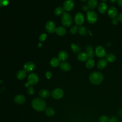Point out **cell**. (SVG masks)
<instances>
[{"mask_svg": "<svg viewBox=\"0 0 122 122\" xmlns=\"http://www.w3.org/2000/svg\"><path fill=\"white\" fill-rule=\"evenodd\" d=\"M89 80L92 84L98 85L102 83L104 80V76L101 72L94 71L90 74Z\"/></svg>", "mask_w": 122, "mask_h": 122, "instance_id": "obj_1", "label": "cell"}, {"mask_svg": "<svg viewBox=\"0 0 122 122\" xmlns=\"http://www.w3.org/2000/svg\"><path fill=\"white\" fill-rule=\"evenodd\" d=\"M31 106L36 111L41 112L45 109L46 104L43 99L40 98H35L31 102Z\"/></svg>", "mask_w": 122, "mask_h": 122, "instance_id": "obj_2", "label": "cell"}, {"mask_svg": "<svg viewBox=\"0 0 122 122\" xmlns=\"http://www.w3.org/2000/svg\"><path fill=\"white\" fill-rule=\"evenodd\" d=\"M61 22L64 27H70L72 24V19L71 15L69 12H64L61 16Z\"/></svg>", "mask_w": 122, "mask_h": 122, "instance_id": "obj_3", "label": "cell"}, {"mask_svg": "<svg viewBox=\"0 0 122 122\" xmlns=\"http://www.w3.org/2000/svg\"><path fill=\"white\" fill-rule=\"evenodd\" d=\"M86 19L87 22L90 24H93L96 22L98 19L97 13L93 10H89L86 14Z\"/></svg>", "mask_w": 122, "mask_h": 122, "instance_id": "obj_4", "label": "cell"}, {"mask_svg": "<svg viewBox=\"0 0 122 122\" xmlns=\"http://www.w3.org/2000/svg\"><path fill=\"white\" fill-rule=\"evenodd\" d=\"M95 53L98 57L102 58L105 57L106 55V51L103 47L101 45H98L95 48Z\"/></svg>", "mask_w": 122, "mask_h": 122, "instance_id": "obj_5", "label": "cell"}, {"mask_svg": "<svg viewBox=\"0 0 122 122\" xmlns=\"http://www.w3.org/2000/svg\"><path fill=\"white\" fill-rule=\"evenodd\" d=\"M56 27L55 23L52 20L48 21L45 25V29L46 31L50 33H52L55 32Z\"/></svg>", "mask_w": 122, "mask_h": 122, "instance_id": "obj_6", "label": "cell"}, {"mask_svg": "<svg viewBox=\"0 0 122 122\" xmlns=\"http://www.w3.org/2000/svg\"><path fill=\"white\" fill-rule=\"evenodd\" d=\"M63 90L59 88L53 90L51 92V96L55 99H60L63 97Z\"/></svg>", "mask_w": 122, "mask_h": 122, "instance_id": "obj_7", "label": "cell"}, {"mask_svg": "<svg viewBox=\"0 0 122 122\" xmlns=\"http://www.w3.org/2000/svg\"><path fill=\"white\" fill-rule=\"evenodd\" d=\"M74 7V2L73 0H65L63 4V8L65 11H71Z\"/></svg>", "mask_w": 122, "mask_h": 122, "instance_id": "obj_8", "label": "cell"}, {"mask_svg": "<svg viewBox=\"0 0 122 122\" xmlns=\"http://www.w3.org/2000/svg\"><path fill=\"white\" fill-rule=\"evenodd\" d=\"M84 15L81 12H78L74 17V21L77 26H81L84 22Z\"/></svg>", "mask_w": 122, "mask_h": 122, "instance_id": "obj_9", "label": "cell"}, {"mask_svg": "<svg viewBox=\"0 0 122 122\" xmlns=\"http://www.w3.org/2000/svg\"><path fill=\"white\" fill-rule=\"evenodd\" d=\"M28 82L30 85H35L39 81V77L35 73H30L27 78Z\"/></svg>", "mask_w": 122, "mask_h": 122, "instance_id": "obj_10", "label": "cell"}, {"mask_svg": "<svg viewBox=\"0 0 122 122\" xmlns=\"http://www.w3.org/2000/svg\"><path fill=\"white\" fill-rule=\"evenodd\" d=\"M107 14L108 16L112 19L117 18L118 15L117 9L113 6H112L109 8L107 10Z\"/></svg>", "mask_w": 122, "mask_h": 122, "instance_id": "obj_11", "label": "cell"}, {"mask_svg": "<svg viewBox=\"0 0 122 122\" xmlns=\"http://www.w3.org/2000/svg\"><path fill=\"white\" fill-rule=\"evenodd\" d=\"M35 68V64L32 61H27L23 66L24 70L27 72H30L34 70Z\"/></svg>", "mask_w": 122, "mask_h": 122, "instance_id": "obj_12", "label": "cell"}, {"mask_svg": "<svg viewBox=\"0 0 122 122\" xmlns=\"http://www.w3.org/2000/svg\"><path fill=\"white\" fill-rule=\"evenodd\" d=\"M98 10L101 14H105L108 10L107 5L104 2H100L98 6Z\"/></svg>", "mask_w": 122, "mask_h": 122, "instance_id": "obj_13", "label": "cell"}, {"mask_svg": "<svg viewBox=\"0 0 122 122\" xmlns=\"http://www.w3.org/2000/svg\"><path fill=\"white\" fill-rule=\"evenodd\" d=\"M85 50L86 51V52L88 55V58L93 59L95 55V52L93 51V47L91 45H88L86 46Z\"/></svg>", "mask_w": 122, "mask_h": 122, "instance_id": "obj_14", "label": "cell"}, {"mask_svg": "<svg viewBox=\"0 0 122 122\" xmlns=\"http://www.w3.org/2000/svg\"><path fill=\"white\" fill-rule=\"evenodd\" d=\"M68 55L65 51H60L58 54V58L60 61L63 62L65 61L68 58Z\"/></svg>", "mask_w": 122, "mask_h": 122, "instance_id": "obj_15", "label": "cell"}, {"mask_svg": "<svg viewBox=\"0 0 122 122\" xmlns=\"http://www.w3.org/2000/svg\"><path fill=\"white\" fill-rule=\"evenodd\" d=\"M60 68L62 71L67 72L71 70V66L68 62L66 61H63L60 63Z\"/></svg>", "mask_w": 122, "mask_h": 122, "instance_id": "obj_16", "label": "cell"}, {"mask_svg": "<svg viewBox=\"0 0 122 122\" xmlns=\"http://www.w3.org/2000/svg\"><path fill=\"white\" fill-rule=\"evenodd\" d=\"M107 64V61L105 59H101L99 60L97 63V67L99 69L102 70L104 69Z\"/></svg>", "mask_w": 122, "mask_h": 122, "instance_id": "obj_17", "label": "cell"}, {"mask_svg": "<svg viewBox=\"0 0 122 122\" xmlns=\"http://www.w3.org/2000/svg\"><path fill=\"white\" fill-rule=\"evenodd\" d=\"M88 59V56L86 52H80L77 55V59L80 61H86Z\"/></svg>", "mask_w": 122, "mask_h": 122, "instance_id": "obj_18", "label": "cell"}, {"mask_svg": "<svg viewBox=\"0 0 122 122\" xmlns=\"http://www.w3.org/2000/svg\"><path fill=\"white\" fill-rule=\"evenodd\" d=\"M14 102L19 104H23L25 101V98L22 95H17L14 98Z\"/></svg>", "mask_w": 122, "mask_h": 122, "instance_id": "obj_19", "label": "cell"}, {"mask_svg": "<svg viewBox=\"0 0 122 122\" xmlns=\"http://www.w3.org/2000/svg\"><path fill=\"white\" fill-rule=\"evenodd\" d=\"M55 32L58 35L60 36H64L66 33V30L64 27L59 26L56 28Z\"/></svg>", "mask_w": 122, "mask_h": 122, "instance_id": "obj_20", "label": "cell"}, {"mask_svg": "<svg viewBox=\"0 0 122 122\" xmlns=\"http://www.w3.org/2000/svg\"><path fill=\"white\" fill-rule=\"evenodd\" d=\"M39 95L40 97L43 98H47L50 96L51 92H50L46 89H42L39 92Z\"/></svg>", "mask_w": 122, "mask_h": 122, "instance_id": "obj_21", "label": "cell"}, {"mask_svg": "<svg viewBox=\"0 0 122 122\" xmlns=\"http://www.w3.org/2000/svg\"><path fill=\"white\" fill-rule=\"evenodd\" d=\"M95 65V61L93 59L88 58L85 62V66L88 69H92Z\"/></svg>", "mask_w": 122, "mask_h": 122, "instance_id": "obj_22", "label": "cell"}, {"mask_svg": "<svg viewBox=\"0 0 122 122\" xmlns=\"http://www.w3.org/2000/svg\"><path fill=\"white\" fill-rule=\"evenodd\" d=\"M105 59L107 61V62H108L110 63H112L114 62L116 60V57L113 54L109 53L108 54H106Z\"/></svg>", "mask_w": 122, "mask_h": 122, "instance_id": "obj_23", "label": "cell"}, {"mask_svg": "<svg viewBox=\"0 0 122 122\" xmlns=\"http://www.w3.org/2000/svg\"><path fill=\"white\" fill-rule=\"evenodd\" d=\"M98 5L97 0H88L87 5L90 9L93 10L95 9Z\"/></svg>", "mask_w": 122, "mask_h": 122, "instance_id": "obj_24", "label": "cell"}, {"mask_svg": "<svg viewBox=\"0 0 122 122\" xmlns=\"http://www.w3.org/2000/svg\"><path fill=\"white\" fill-rule=\"evenodd\" d=\"M50 64L52 67H57L60 64V61L58 58L56 57L52 58L50 61Z\"/></svg>", "mask_w": 122, "mask_h": 122, "instance_id": "obj_25", "label": "cell"}, {"mask_svg": "<svg viewBox=\"0 0 122 122\" xmlns=\"http://www.w3.org/2000/svg\"><path fill=\"white\" fill-rule=\"evenodd\" d=\"M78 32L81 36H85L87 32V30L85 26H80L78 28Z\"/></svg>", "mask_w": 122, "mask_h": 122, "instance_id": "obj_26", "label": "cell"}, {"mask_svg": "<svg viewBox=\"0 0 122 122\" xmlns=\"http://www.w3.org/2000/svg\"><path fill=\"white\" fill-rule=\"evenodd\" d=\"M16 76L18 79L23 80L26 76V72L24 70H20L18 71Z\"/></svg>", "mask_w": 122, "mask_h": 122, "instance_id": "obj_27", "label": "cell"}, {"mask_svg": "<svg viewBox=\"0 0 122 122\" xmlns=\"http://www.w3.org/2000/svg\"><path fill=\"white\" fill-rule=\"evenodd\" d=\"M64 13V10L62 7H58L56 8L54 10V14L57 16L62 15Z\"/></svg>", "mask_w": 122, "mask_h": 122, "instance_id": "obj_28", "label": "cell"}, {"mask_svg": "<svg viewBox=\"0 0 122 122\" xmlns=\"http://www.w3.org/2000/svg\"><path fill=\"white\" fill-rule=\"evenodd\" d=\"M45 113L48 116H52L55 114V110L51 107H48L45 110Z\"/></svg>", "mask_w": 122, "mask_h": 122, "instance_id": "obj_29", "label": "cell"}, {"mask_svg": "<svg viewBox=\"0 0 122 122\" xmlns=\"http://www.w3.org/2000/svg\"><path fill=\"white\" fill-rule=\"evenodd\" d=\"M71 47L72 51L74 53H78V52H79V51L81 50L80 47L79 45H76V44H75L74 43L71 44Z\"/></svg>", "mask_w": 122, "mask_h": 122, "instance_id": "obj_30", "label": "cell"}, {"mask_svg": "<svg viewBox=\"0 0 122 122\" xmlns=\"http://www.w3.org/2000/svg\"><path fill=\"white\" fill-rule=\"evenodd\" d=\"M109 117L105 115H102L99 118V122H109Z\"/></svg>", "mask_w": 122, "mask_h": 122, "instance_id": "obj_31", "label": "cell"}, {"mask_svg": "<svg viewBox=\"0 0 122 122\" xmlns=\"http://www.w3.org/2000/svg\"><path fill=\"white\" fill-rule=\"evenodd\" d=\"M78 31V27L77 25H74L71 27L70 29V32L72 34H75Z\"/></svg>", "mask_w": 122, "mask_h": 122, "instance_id": "obj_32", "label": "cell"}, {"mask_svg": "<svg viewBox=\"0 0 122 122\" xmlns=\"http://www.w3.org/2000/svg\"><path fill=\"white\" fill-rule=\"evenodd\" d=\"M10 2V0H0V7L7 6Z\"/></svg>", "mask_w": 122, "mask_h": 122, "instance_id": "obj_33", "label": "cell"}, {"mask_svg": "<svg viewBox=\"0 0 122 122\" xmlns=\"http://www.w3.org/2000/svg\"><path fill=\"white\" fill-rule=\"evenodd\" d=\"M35 92V90L33 87H29L27 89V93L30 95H31L34 93Z\"/></svg>", "mask_w": 122, "mask_h": 122, "instance_id": "obj_34", "label": "cell"}, {"mask_svg": "<svg viewBox=\"0 0 122 122\" xmlns=\"http://www.w3.org/2000/svg\"><path fill=\"white\" fill-rule=\"evenodd\" d=\"M47 38V34L45 33H42L40 35L39 37V40L41 41H44Z\"/></svg>", "mask_w": 122, "mask_h": 122, "instance_id": "obj_35", "label": "cell"}, {"mask_svg": "<svg viewBox=\"0 0 122 122\" xmlns=\"http://www.w3.org/2000/svg\"><path fill=\"white\" fill-rule=\"evenodd\" d=\"M81 8H82V10H83L84 11H88V10H89V9H90L88 7V5H85V4L83 5Z\"/></svg>", "mask_w": 122, "mask_h": 122, "instance_id": "obj_36", "label": "cell"}, {"mask_svg": "<svg viewBox=\"0 0 122 122\" xmlns=\"http://www.w3.org/2000/svg\"><path fill=\"white\" fill-rule=\"evenodd\" d=\"M118 119L116 117H112L111 118L109 119V122H117Z\"/></svg>", "mask_w": 122, "mask_h": 122, "instance_id": "obj_37", "label": "cell"}, {"mask_svg": "<svg viewBox=\"0 0 122 122\" xmlns=\"http://www.w3.org/2000/svg\"><path fill=\"white\" fill-rule=\"evenodd\" d=\"M119 21L118 20L117 18H114V19H112V23L113 24V25H117Z\"/></svg>", "mask_w": 122, "mask_h": 122, "instance_id": "obj_38", "label": "cell"}, {"mask_svg": "<svg viewBox=\"0 0 122 122\" xmlns=\"http://www.w3.org/2000/svg\"><path fill=\"white\" fill-rule=\"evenodd\" d=\"M45 75H46V77L47 78L50 79L51 77V76H52V73H51V71H48L46 72Z\"/></svg>", "mask_w": 122, "mask_h": 122, "instance_id": "obj_39", "label": "cell"}, {"mask_svg": "<svg viewBox=\"0 0 122 122\" xmlns=\"http://www.w3.org/2000/svg\"><path fill=\"white\" fill-rule=\"evenodd\" d=\"M117 18L119 22H122V13H120L118 15Z\"/></svg>", "mask_w": 122, "mask_h": 122, "instance_id": "obj_40", "label": "cell"}, {"mask_svg": "<svg viewBox=\"0 0 122 122\" xmlns=\"http://www.w3.org/2000/svg\"><path fill=\"white\" fill-rule=\"evenodd\" d=\"M117 3L120 7L122 8V0H117Z\"/></svg>", "mask_w": 122, "mask_h": 122, "instance_id": "obj_41", "label": "cell"}, {"mask_svg": "<svg viewBox=\"0 0 122 122\" xmlns=\"http://www.w3.org/2000/svg\"><path fill=\"white\" fill-rule=\"evenodd\" d=\"M110 0L112 3H115L116 2H117V0Z\"/></svg>", "mask_w": 122, "mask_h": 122, "instance_id": "obj_42", "label": "cell"}, {"mask_svg": "<svg viewBox=\"0 0 122 122\" xmlns=\"http://www.w3.org/2000/svg\"><path fill=\"white\" fill-rule=\"evenodd\" d=\"M29 84H29V83L28 82H26V83H25V86H26V87H29Z\"/></svg>", "mask_w": 122, "mask_h": 122, "instance_id": "obj_43", "label": "cell"}, {"mask_svg": "<svg viewBox=\"0 0 122 122\" xmlns=\"http://www.w3.org/2000/svg\"><path fill=\"white\" fill-rule=\"evenodd\" d=\"M41 43H39V44H38V47H39V48H41Z\"/></svg>", "mask_w": 122, "mask_h": 122, "instance_id": "obj_44", "label": "cell"}, {"mask_svg": "<svg viewBox=\"0 0 122 122\" xmlns=\"http://www.w3.org/2000/svg\"><path fill=\"white\" fill-rule=\"evenodd\" d=\"M81 1H82V2H85V1H86L87 0H80Z\"/></svg>", "mask_w": 122, "mask_h": 122, "instance_id": "obj_45", "label": "cell"}, {"mask_svg": "<svg viewBox=\"0 0 122 122\" xmlns=\"http://www.w3.org/2000/svg\"><path fill=\"white\" fill-rule=\"evenodd\" d=\"M102 1V2H105V1H106L107 0H101Z\"/></svg>", "mask_w": 122, "mask_h": 122, "instance_id": "obj_46", "label": "cell"}, {"mask_svg": "<svg viewBox=\"0 0 122 122\" xmlns=\"http://www.w3.org/2000/svg\"></svg>", "mask_w": 122, "mask_h": 122, "instance_id": "obj_47", "label": "cell"}, {"mask_svg": "<svg viewBox=\"0 0 122 122\" xmlns=\"http://www.w3.org/2000/svg\"></svg>", "mask_w": 122, "mask_h": 122, "instance_id": "obj_48", "label": "cell"}, {"mask_svg": "<svg viewBox=\"0 0 122 122\" xmlns=\"http://www.w3.org/2000/svg\"></svg>", "mask_w": 122, "mask_h": 122, "instance_id": "obj_49", "label": "cell"}]
</instances>
